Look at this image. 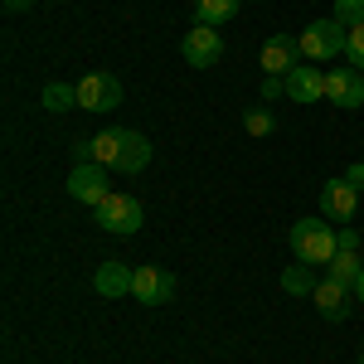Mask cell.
<instances>
[{
  "instance_id": "obj_1",
  "label": "cell",
  "mask_w": 364,
  "mask_h": 364,
  "mask_svg": "<svg viewBox=\"0 0 364 364\" xmlns=\"http://www.w3.org/2000/svg\"><path fill=\"white\" fill-rule=\"evenodd\" d=\"M291 252H296V262H306V267H331V257L340 252L336 224H331V219H296V224H291Z\"/></svg>"
},
{
  "instance_id": "obj_2",
  "label": "cell",
  "mask_w": 364,
  "mask_h": 364,
  "mask_svg": "<svg viewBox=\"0 0 364 364\" xmlns=\"http://www.w3.org/2000/svg\"><path fill=\"white\" fill-rule=\"evenodd\" d=\"M345 34H350V29L340 25L336 15H331V20H311V25L301 29V58H311V63L340 58L345 54Z\"/></svg>"
},
{
  "instance_id": "obj_3",
  "label": "cell",
  "mask_w": 364,
  "mask_h": 364,
  "mask_svg": "<svg viewBox=\"0 0 364 364\" xmlns=\"http://www.w3.org/2000/svg\"><path fill=\"white\" fill-rule=\"evenodd\" d=\"M97 224L107 228V233H136L141 224H146V209H141V199L132 195H107L102 204H97Z\"/></svg>"
},
{
  "instance_id": "obj_4",
  "label": "cell",
  "mask_w": 364,
  "mask_h": 364,
  "mask_svg": "<svg viewBox=\"0 0 364 364\" xmlns=\"http://www.w3.org/2000/svg\"><path fill=\"white\" fill-rule=\"evenodd\" d=\"M73 87H78V107L83 112H112V107H122V83L112 73H87Z\"/></svg>"
},
{
  "instance_id": "obj_5",
  "label": "cell",
  "mask_w": 364,
  "mask_h": 364,
  "mask_svg": "<svg viewBox=\"0 0 364 364\" xmlns=\"http://www.w3.org/2000/svg\"><path fill=\"white\" fill-rule=\"evenodd\" d=\"M185 63L190 68H214L219 58H224V34L214 25H195V29H185Z\"/></svg>"
},
{
  "instance_id": "obj_6",
  "label": "cell",
  "mask_w": 364,
  "mask_h": 364,
  "mask_svg": "<svg viewBox=\"0 0 364 364\" xmlns=\"http://www.w3.org/2000/svg\"><path fill=\"white\" fill-rule=\"evenodd\" d=\"M257 63H262V73H272V78H287L291 68H301V39H296V34H272V39L262 44Z\"/></svg>"
},
{
  "instance_id": "obj_7",
  "label": "cell",
  "mask_w": 364,
  "mask_h": 364,
  "mask_svg": "<svg viewBox=\"0 0 364 364\" xmlns=\"http://www.w3.org/2000/svg\"><path fill=\"white\" fill-rule=\"evenodd\" d=\"M355 204H360V190L336 175V180H326L321 185V219H331V224H350L355 219Z\"/></svg>"
},
{
  "instance_id": "obj_8",
  "label": "cell",
  "mask_w": 364,
  "mask_h": 364,
  "mask_svg": "<svg viewBox=\"0 0 364 364\" xmlns=\"http://www.w3.org/2000/svg\"><path fill=\"white\" fill-rule=\"evenodd\" d=\"M68 195L78 199V204H92V209H97L102 199L112 195V190H107V166H97V161H83V166L68 175Z\"/></svg>"
},
{
  "instance_id": "obj_9",
  "label": "cell",
  "mask_w": 364,
  "mask_h": 364,
  "mask_svg": "<svg viewBox=\"0 0 364 364\" xmlns=\"http://www.w3.org/2000/svg\"><path fill=\"white\" fill-rule=\"evenodd\" d=\"M326 97L336 107H364V73L350 63V68H326Z\"/></svg>"
},
{
  "instance_id": "obj_10",
  "label": "cell",
  "mask_w": 364,
  "mask_h": 364,
  "mask_svg": "<svg viewBox=\"0 0 364 364\" xmlns=\"http://www.w3.org/2000/svg\"><path fill=\"white\" fill-rule=\"evenodd\" d=\"M132 296L146 301V306H166L170 296H175V277H170L166 267H136V282H132Z\"/></svg>"
},
{
  "instance_id": "obj_11",
  "label": "cell",
  "mask_w": 364,
  "mask_h": 364,
  "mask_svg": "<svg viewBox=\"0 0 364 364\" xmlns=\"http://www.w3.org/2000/svg\"><path fill=\"white\" fill-rule=\"evenodd\" d=\"M311 296H316V311H321L326 321H345V316L355 311V301H350L355 291H350V287H340V282H331V277L316 282V291H311Z\"/></svg>"
},
{
  "instance_id": "obj_12",
  "label": "cell",
  "mask_w": 364,
  "mask_h": 364,
  "mask_svg": "<svg viewBox=\"0 0 364 364\" xmlns=\"http://www.w3.org/2000/svg\"><path fill=\"white\" fill-rule=\"evenodd\" d=\"M287 97L291 102H321L326 97V68H291L287 73Z\"/></svg>"
},
{
  "instance_id": "obj_13",
  "label": "cell",
  "mask_w": 364,
  "mask_h": 364,
  "mask_svg": "<svg viewBox=\"0 0 364 364\" xmlns=\"http://www.w3.org/2000/svg\"><path fill=\"white\" fill-rule=\"evenodd\" d=\"M146 166H151V141L141 136V132H127V127H122V151H117V166L112 170L136 175V170H146Z\"/></svg>"
},
{
  "instance_id": "obj_14",
  "label": "cell",
  "mask_w": 364,
  "mask_h": 364,
  "mask_svg": "<svg viewBox=\"0 0 364 364\" xmlns=\"http://www.w3.org/2000/svg\"><path fill=\"white\" fill-rule=\"evenodd\" d=\"M132 282H136V272L127 267V262H102L97 267V277H92V287H97V296H132Z\"/></svg>"
},
{
  "instance_id": "obj_15",
  "label": "cell",
  "mask_w": 364,
  "mask_h": 364,
  "mask_svg": "<svg viewBox=\"0 0 364 364\" xmlns=\"http://www.w3.org/2000/svg\"><path fill=\"white\" fill-rule=\"evenodd\" d=\"M360 272H364L360 252H345V248H340L336 257H331V267H326V277H331V282H340V287H350V291H355V282H360Z\"/></svg>"
},
{
  "instance_id": "obj_16",
  "label": "cell",
  "mask_w": 364,
  "mask_h": 364,
  "mask_svg": "<svg viewBox=\"0 0 364 364\" xmlns=\"http://www.w3.org/2000/svg\"><path fill=\"white\" fill-rule=\"evenodd\" d=\"M238 5L243 0H195V15H199V25H228L233 15H238Z\"/></svg>"
},
{
  "instance_id": "obj_17",
  "label": "cell",
  "mask_w": 364,
  "mask_h": 364,
  "mask_svg": "<svg viewBox=\"0 0 364 364\" xmlns=\"http://www.w3.org/2000/svg\"><path fill=\"white\" fill-rule=\"evenodd\" d=\"M282 291H291V296H311V291H316V277H311L306 262H291V267L282 272Z\"/></svg>"
},
{
  "instance_id": "obj_18",
  "label": "cell",
  "mask_w": 364,
  "mask_h": 364,
  "mask_svg": "<svg viewBox=\"0 0 364 364\" xmlns=\"http://www.w3.org/2000/svg\"><path fill=\"white\" fill-rule=\"evenodd\" d=\"M49 112H68V107H78V87L68 83H44V97H39Z\"/></svg>"
},
{
  "instance_id": "obj_19",
  "label": "cell",
  "mask_w": 364,
  "mask_h": 364,
  "mask_svg": "<svg viewBox=\"0 0 364 364\" xmlns=\"http://www.w3.org/2000/svg\"><path fill=\"white\" fill-rule=\"evenodd\" d=\"M243 127H248L252 136H272V132H277V117L267 112V107H252V112L243 117Z\"/></svg>"
},
{
  "instance_id": "obj_20",
  "label": "cell",
  "mask_w": 364,
  "mask_h": 364,
  "mask_svg": "<svg viewBox=\"0 0 364 364\" xmlns=\"http://www.w3.org/2000/svg\"><path fill=\"white\" fill-rule=\"evenodd\" d=\"M336 20H340L345 29L364 25V0H336Z\"/></svg>"
},
{
  "instance_id": "obj_21",
  "label": "cell",
  "mask_w": 364,
  "mask_h": 364,
  "mask_svg": "<svg viewBox=\"0 0 364 364\" xmlns=\"http://www.w3.org/2000/svg\"><path fill=\"white\" fill-rule=\"evenodd\" d=\"M345 58H350V63L364 73V25H355L350 34H345Z\"/></svg>"
},
{
  "instance_id": "obj_22",
  "label": "cell",
  "mask_w": 364,
  "mask_h": 364,
  "mask_svg": "<svg viewBox=\"0 0 364 364\" xmlns=\"http://www.w3.org/2000/svg\"><path fill=\"white\" fill-rule=\"evenodd\" d=\"M287 97V78H272V73H262V102H277Z\"/></svg>"
},
{
  "instance_id": "obj_23",
  "label": "cell",
  "mask_w": 364,
  "mask_h": 364,
  "mask_svg": "<svg viewBox=\"0 0 364 364\" xmlns=\"http://www.w3.org/2000/svg\"><path fill=\"white\" fill-rule=\"evenodd\" d=\"M336 243H340L345 252H360V233H355L350 224H340V228H336Z\"/></svg>"
},
{
  "instance_id": "obj_24",
  "label": "cell",
  "mask_w": 364,
  "mask_h": 364,
  "mask_svg": "<svg viewBox=\"0 0 364 364\" xmlns=\"http://www.w3.org/2000/svg\"><path fill=\"white\" fill-rule=\"evenodd\" d=\"M345 180H350V185H355V190L364 195V161H355V166L345 170Z\"/></svg>"
},
{
  "instance_id": "obj_25",
  "label": "cell",
  "mask_w": 364,
  "mask_h": 364,
  "mask_svg": "<svg viewBox=\"0 0 364 364\" xmlns=\"http://www.w3.org/2000/svg\"><path fill=\"white\" fill-rule=\"evenodd\" d=\"M0 5H5L10 15H20V10H29V0H0Z\"/></svg>"
},
{
  "instance_id": "obj_26",
  "label": "cell",
  "mask_w": 364,
  "mask_h": 364,
  "mask_svg": "<svg viewBox=\"0 0 364 364\" xmlns=\"http://www.w3.org/2000/svg\"><path fill=\"white\" fill-rule=\"evenodd\" d=\"M355 301H364V272H360V282H355Z\"/></svg>"
},
{
  "instance_id": "obj_27",
  "label": "cell",
  "mask_w": 364,
  "mask_h": 364,
  "mask_svg": "<svg viewBox=\"0 0 364 364\" xmlns=\"http://www.w3.org/2000/svg\"><path fill=\"white\" fill-rule=\"evenodd\" d=\"M360 364H364V355H360Z\"/></svg>"
}]
</instances>
